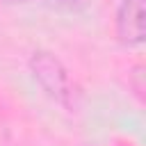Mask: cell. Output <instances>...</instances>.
Wrapping results in <instances>:
<instances>
[{
  "mask_svg": "<svg viewBox=\"0 0 146 146\" xmlns=\"http://www.w3.org/2000/svg\"><path fill=\"white\" fill-rule=\"evenodd\" d=\"M30 68L36 78V82L43 87V91L55 98L57 103L62 105H68V98H71V80H68V73L64 68V64L46 52V50H39L30 57Z\"/></svg>",
  "mask_w": 146,
  "mask_h": 146,
  "instance_id": "6da1fadb",
  "label": "cell"
},
{
  "mask_svg": "<svg viewBox=\"0 0 146 146\" xmlns=\"http://www.w3.org/2000/svg\"><path fill=\"white\" fill-rule=\"evenodd\" d=\"M146 0H121L116 9V34L125 46H139L146 39Z\"/></svg>",
  "mask_w": 146,
  "mask_h": 146,
  "instance_id": "7a4b0ae2",
  "label": "cell"
},
{
  "mask_svg": "<svg viewBox=\"0 0 146 146\" xmlns=\"http://www.w3.org/2000/svg\"><path fill=\"white\" fill-rule=\"evenodd\" d=\"M62 2H66V5H80L82 0H62Z\"/></svg>",
  "mask_w": 146,
  "mask_h": 146,
  "instance_id": "3957f363",
  "label": "cell"
},
{
  "mask_svg": "<svg viewBox=\"0 0 146 146\" xmlns=\"http://www.w3.org/2000/svg\"><path fill=\"white\" fill-rule=\"evenodd\" d=\"M5 2H14L16 5V2H27V0H5Z\"/></svg>",
  "mask_w": 146,
  "mask_h": 146,
  "instance_id": "277c9868",
  "label": "cell"
}]
</instances>
